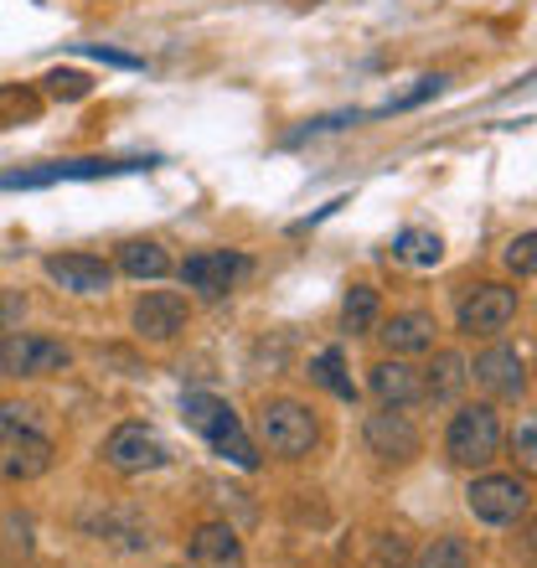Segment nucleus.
<instances>
[{
    "mask_svg": "<svg viewBox=\"0 0 537 568\" xmlns=\"http://www.w3.org/2000/svg\"><path fill=\"white\" fill-rule=\"evenodd\" d=\"M181 419L207 439V449L217 460L239 465V470H259V465H264L259 460V445L249 439V429H243L239 408L227 404V398H217V393H186V398H181Z\"/></svg>",
    "mask_w": 537,
    "mask_h": 568,
    "instance_id": "f257e3e1",
    "label": "nucleus"
},
{
    "mask_svg": "<svg viewBox=\"0 0 537 568\" xmlns=\"http://www.w3.org/2000/svg\"><path fill=\"white\" fill-rule=\"evenodd\" d=\"M501 414L496 404H460L449 414V429H445V455L455 470H486V465L501 455Z\"/></svg>",
    "mask_w": 537,
    "mask_h": 568,
    "instance_id": "f03ea898",
    "label": "nucleus"
},
{
    "mask_svg": "<svg viewBox=\"0 0 537 568\" xmlns=\"http://www.w3.org/2000/svg\"><path fill=\"white\" fill-rule=\"evenodd\" d=\"M259 445L274 460H305L321 445V419L300 398H264L259 404Z\"/></svg>",
    "mask_w": 537,
    "mask_h": 568,
    "instance_id": "7ed1b4c3",
    "label": "nucleus"
},
{
    "mask_svg": "<svg viewBox=\"0 0 537 568\" xmlns=\"http://www.w3.org/2000/svg\"><path fill=\"white\" fill-rule=\"evenodd\" d=\"M465 507L486 527H517L533 511V480L507 470H476V480L465 486Z\"/></svg>",
    "mask_w": 537,
    "mask_h": 568,
    "instance_id": "20e7f679",
    "label": "nucleus"
},
{
    "mask_svg": "<svg viewBox=\"0 0 537 568\" xmlns=\"http://www.w3.org/2000/svg\"><path fill=\"white\" fill-rule=\"evenodd\" d=\"M73 367V346L37 331H6L0 336V377H58Z\"/></svg>",
    "mask_w": 537,
    "mask_h": 568,
    "instance_id": "39448f33",
    "label": "nucleus"
},
{
    "mask_svg": "<svg viewBox=\"0 0 537 568\" xmlns=\"http://www.w3.org/2000/svg\"><path fill=\"white\" fill-rule=\"evenodd\" d=\"M517 311H523V295L511 290V284H470L460 295V305H455V326H460V336H486V342H496L501 331L517 321Z\"/></svg>",
    "mask_w": 537,
    "mask_h": 568,
    "instance_id": "423d86ee",
    "label": "nucleus"
},
{
    "mask_svg": "<svg viewBox=\"0 0 537 568\" xmlns=\"http://www.w3.org/2000/svg\"><path fill=\"white\" fill-rule=\"evenodd\" d=\"M470 383H476L492 404H523L533 393V373H527V357L507 342H492L470 362Z\"/></svg>",
    "mask_w": 537,
    "mask_h": 568,
    "instance_id": "0eeeda50",
    "label": "nucleus"
},
{
    "mask_svg": "<svg viewBox=\"0 0 537 568\" xmlns=\"http://www.w3.org/2000/svg\"><path fill=\"white\" fill-rule=\"evenodd\" d=\"M99 455H104V465L120 470V476H155V470L171 465V445H165L150 424H120V429H109Z\"/></svg>",
    "mask_w": 537,
    "mask_h": 568,
    "instance_id": "6e6552de",
    "label": "nucleus"
},
{
    "mask_svg": "<svg viewBox=\"0 0 537 568\" xmlns=\"http://www.w3.org/2000/svg\"><path fill=\"white\" fill-rule=\"evenodd\" d=\"M362 445L383 465H414L424 455V434L403 408H377V414L362 419Z\"/></svg>",
    "mask_w": 537,
    "mask_h": 568,
    "instance_id": "1a4fd4ad",
    "label": "nucleus"
},
{
    "mask_svg": "<svg viewBox=\"0 0 537 568\" xmlns=\"http://www.w3.org/2000/svg\"><path fill=\"white\" fill-rule=\"evenodd\" d=\"M186 326H192V300L176 295V290H145V295L130 305V331L150 346L176 342Z\"/></svg>",
    "mask_w": 537,
    "mask_h": 568,
    "instance_id": "9d476101",
    "label": "nucleus"
},
{
    "mask_svg": "<svg viewBox=\"0 0 537 568\" xmlns=\"http://www.w3.org/2000/svg\"><path fill=\"white\" fill-rule=\"evenodd\" d=\"M155 161H104V155H89V161H47L37 171H11L0 176V192H37V186H58V181H104V176H124V171H150Z\"/></svg>",
    "mask_w": 537,
    "mask_h": 568,
    "instance_id": "9b49d317",
    "label": "nucleus"
},
{
    "mask_svg": "<svg viewBox=\"0 0 537 568\" xmlns=\"http://www.w3.org/2000/svg\"><path fill=\"white\" fill-rule=\"evenodd\" d=\"M42 274L58 284L62 295H78V300H93V295H109L114 290V264L89 248H68V254H47L42 258Z\"/></svg>",
    "mask_w": 537,
    "mask_h": 568,
    "instance_id": "f8f14e48",
    "label": "nucleus"
},
{
    "mask_svg": "<svg viewBox=\"0 0 537 568\" xmlns=\"http://www.w3.org/2000/svg\"><path fill=\"white\" fill-rule=\"evenodd\" d=\"M52 465H58V445H52L42 429L6 434V439H0V480H6V486H31V480H42Z\"/></svg>",
    "mask_w": 537,
    "mask_h": 568,
    "instance_id": "ddd939ff",
    "label": "nucleus"
},
{
    "mask_svg": "<svg viewBox=\"0 0 537 568\" xmlns=\"http://www.w3.org/2000/svg\"><path fill=\"white\" fill-rule=\"evenodd\" d=\"M176 274L196 300H223L227 290L239 284V274H249V258L233 254V248H202V254H192Z\"/></svg>",
    "mask_w": 537,
    "mask_h": 568,
    "instance_id": "4468645a",
    "label": "nucleus"
},
{
    "mask_svg": "<svg viewBox=\"0 0 537 568\" xmlns=\"http://www.w3.org/2000/svg\"><path fill=\"white\" fill-rule=\"evenodd\" d=\"M367 393L377 398V408H414L424 404V367H414L408 357H383L367 367Z\"/></svg>",
    "mask_w": 537,
    "mask_h": 568,
    "instance_id": "2eb2a0df",
    "label": "nucleus"
},
{
    "mask_svg": "<svg viewBox=\"0 0 537 568\" xmlns=\"http://www.w3.org/2000/svg\"><path fill=\"white\" fill-rule=\"evenodd\" d=\"M373 336L388 346V357H429L439 342V321L429 311H398L393 321H377Z\"/></svg>",
    "mask_w": 537,
    "mask_h": 568,
    "instance_id": "dca6fc26",
    "label": "nucleus"
},
{
    "mask_svg": "<svg viewBox=\"0 0 537 568\" xmlns=\"http://www.w3.org/2000/svg\"><path fill=\"white\" fill-rule=\"evenodd\" d=\"M186 554L196 568H243V538L227 523H202L186 542Z\"/></svg>",
    "mask_w": 537,
    "mask_h": 568,
    "instance_id": "f3484780",
    "label": "nucleus"
},
{
    "mask_svg": "<svg viewBox=\"0 0 537 568\" xmlns=\"http://www.w3.org/2000/svg\"><path fill=\"white\" fill-rule=\"evenodd\" d=\"M171 270H176V264L165 254V243H155V239H130V243H120V254H114V274H130V280L155 284Z\"/></svg>",
    "mask_w": 537,
    "mask_h": 568,
    "instance_id": "a211bd4d",
    "label": "nucleus"
},
{
    "mask_svg": "<svg viewBox=\"0 0 537 568\" xmlns=\"http://www.w3.org/2000/svg\"><path fill=\"white\" fill-rule=\"evenodd\" d=\"M465 383H470V362L460 352H434V362L424 367V398L449 404V398H460Z\"/></svg>",
    "mask_w": 537,
    "mask_h": 568,
    "instance_id": "6ab92c4d",
    "label": "nucleus"
},
{
    "mask_svg": "<svg viewBox=\"0 0 537 568\" xmlns=\"http://www.w3.org/2000/svg\"><path fill=\"white\" fill-rule=\"evenodd\" d=\"M311 383L315 388H326L331 398H342V404H357V383L346 373V352L342 346H326V352H315L311 357Z\"/></svg>",
    "mask_w": 537,
    "mask_h": 568,
    "instance_id": "aec40b11",
    "label": "nucleus"
},
{
    "mask_svg": "<svg viewBox=\"0 0 537 568\" xmlns=\"http://www.w3.org/2000/svg\"><path fill=\"white\" fill-rule=\"evenodd\" d=\"M377 321H383V295H377L373 284H352L342 295V331L352 336H373Z\"/></svg>",
    "mask_w": 537,
    "mask_h": 568,
    "instance_id": "412c9836",
    "label": "nucleus"
},
{
    "mask_svg": "<svg viewBox=\"0 0 537 568\" xmlns=\"http://www.w3.org/2000/svg\"><path fill=\"white\" fill-rule=\"evenodd\" d=\"M393 258L398 264H414V270H434L439 258H445V239L434 233V227H408L393 239Z\"/></svg>",
    "mask_w": 537,
    "mask_h": 568,
    "instance_id": "4be33fe9",
    "label": "nucleus"
},
{
    "mask_svg": "<svg viewBox=\"0 0 537 568\" xmlns=\"http://www.w3.org/2000/svg\"><path fill=\"white\" fill-rule=\"evenodd\" d=\"M89 532L99 542H114L120 554H140V548H150V527H140L134 517H120V511H104L99 523H89Z\"/></svg>",
    "mask_w": 537,
    "mask_h": 568,
    "instance_id": "5701e85b",
    "label": "nucleus"
},
{
    "mask_svg": "<svg viewBox=\"0 0 537 568\" xmlns=\"http://www.w3.org/2000/svg\"><path fill=\"white\" fill-rule=\"evenodd\" d=\"M37 527H31L27 511H6L0 517V564H27L31 554H37V538H31Z\"/></svg>",
    "mask_w": 537,
    "mask_h": 568,
    "instance_id": "b1692460",
    "label": "nucleus"
},
{
    "mask_svg": "<svg viewBox=\"0 0 537 568\" xmlns=\"http://www.w3.org/2000/svg\"><path fill=\"white\" fill-rule=\"evenodd\" d=\"M37 114H42V93L31 89V83H0V130L31 124Z\"/></svg>",
    "mask_w": 537,
    "mask_h": 568,
    "instance_id": "393cba45",
    "label": "nucleus"
},
{
    "mask_svg": "<svg viewBox=\"0 0 537 568\" xmlns=\"http://www.w3.org/2000/svg\"><path fill=\"white\" fill-rule=\"evenodd\" d=\"M408 568H476V554L465 538H434Z\"/></svg>",
    "mask_w": 537,
    "mask_h": 568,
    "instance_id": "a878e982",
    "label": "nucleus"
},
{
    "mask_svg": "<svg viewBox=\"0 0 537 568\" xmlns=\"http://www.w3.org/2000/svg\"><path fill=\"white\" fill-rule=\"evenodd\" d=\"M42 83H47V99H68V104H78V99L93 93V78L78 73V68H52Z\"/></svg>",
    "mask_w": 537,
    "mask_h": 568,
    "instance_id": "bb28decb",
    "label": "nucleus"
},
{
    "mask_svg": "<svg viewBox=\"0 0 537 568\" xmlns=\"http://www.w3.org/2000/svg\"><path fill=\"white\" fill-rule=\"evenodd\" d=\"M27 429H42V414H37L31 404L0 398V439H6V434H27Z\"/></svg>",
    "mask_w": 537,
    "mask_h": 568,
    "instance_id": "cd10ccee",
    "label": "nucleus"
},
{
    "mask_svg": "<svg viewBox=\"0 0 537 568\" xmlns=\"http://www.w3.org/2000/svg\"><path fill=\"white\" fill-rule=\"evenodd\" d=\"M537 239L533 233H517V239L507 243V254H501V264H507L511 274H517V280H533V270H537Z\"/></svg>",
    "mask_w": 537,
    "mask_h": 568,
    "instance_id": "c85d7f7f",
    "label": "nucleus"
},
{
    "mask_svg": "<svg viewBox=\"0 0 537 568\" xmlns=\"http://www.w3.org/2000/svg\"><path fill=\"white\" fill-rule=\"evenodd\" d=\"M373 564L367 568H408V542H403V532H383V538H373Z\"/></svg>",
    "mask_w": 537,
    "mask_h": 568,
    "instance_id": "c756f323",
    "label": "nucleus"
},
{
    "mask_svg": "<svg viewBox=\"0 0 537 568\" xmlns=\"http://www.w3.org/2000/svg\"><path fill=\"white\" fill-rule=\"evenodd\" d=\"M511 455H517V460H523V470L533 476V470H537V419L517 424V434H511Z\"/></svg>",
    "mask_w": 537,
    "mask_h": 568,
    "instance_id": "7c9ffc66",
    "label": "nucleus"
},
{
    "mask_svg": "<svg viewBox=\"0 0 537 568\" xmlns=\"http://www.w3.org/2000/svg\"><path fill=\"white\" fill-rule=\"evenodd\" d=\"M434 93H445V78H418V89L403 93V99H393L383 114H393V109H414V104H424V99H434Z\"/></svg>",
    "mask_w": 537,
    "mask_h": 568,
    "instance_id": "2f4dec72",
    "label": "nucleus"
},
{
    "mask_svg": "<svg viewBox=\"0 0 537 568\" xmlns=\"http://www.w3.org/2000/svg\"><path fill=\"white\" fill-rule=\"evenodd\" d=\"M21 315H27V295H16V290H0V336L11 326H21Z\"/></svg>",
    "mask_w": 537,
    "mask_h": 568,
    "instance_id": "473e14b6",
    "label": "nucleus"
},
{
    "mask_svg": "<svg viewBox=\"0 0 537 568\" xmlns=\"http://www.w3.org/2000/svg\"><path fill=\"white\" fill-rule=\"evenodd\" d=\"M78 52H83V58H93V62H109V68H145V62L140 58H130V52H114V47H78Z\"/></svg>",
    "mask_w": 537,
    "mask_h": 568,
    "instance_id": "72a5a7b5",
    "label": "nucleus"
},
{
    "mask_svg": "<svg viewBox=\"0 0 537 568\" xmlns=\"http://www.w3.org/2000/svg\"><path fill=\"white\" fill-rule=\"evenodd\" d=\"M295 6H300V11H305V6H321V0H295Z\"/></svg>",
    "mask_w": 537,
    "mask_h": 568,
    "instance_id": "f704fd0d",
    "label": "nucleus"
}]
</instances>
